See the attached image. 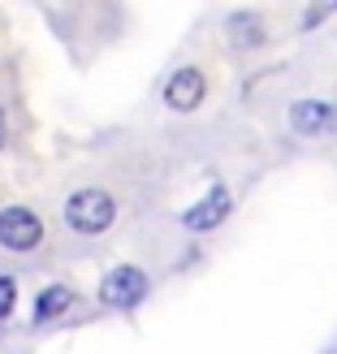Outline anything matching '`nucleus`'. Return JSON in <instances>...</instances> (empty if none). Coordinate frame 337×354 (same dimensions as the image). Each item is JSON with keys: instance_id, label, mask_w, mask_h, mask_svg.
<instances>
[{"instance_id": "f257e3e1", "label": "nucleus", "mask_w": 337, "mask_h": 354, "mask_svg": "<svg viewBox=\"0 0 337 354\" xmlns=\"http://www.w3.org/2000/svg\"><path fill=\"white\" fill-rule=\"evenodd\" d=\"M65 221L78 229V234H104L117 221V203L109 190H78L69 194L65 203Z\"/></svg>"}, {"instance_id": "f03ea898", "label": "nucleus", "mask_w": 337, "mask_h": 354, "mask_svg": "<svg viewBox=\"0 0 337 354\" xmlns=\"http://www.w3.org/2000/svg\"><path fill=\"white\" fill-rule=\"evenodd\" d=\"M143 294H147V277H143V268H130V263H121V268H113L109 277H104L100 303L113 307V311H130V307L143 303Z\"/></svg>"}, {"instance_id": "7ed1b4c3", "label": "nucleus", "mask_w": 337, "mask_h": 354, "mask_svg": "<svg viewBox=\"0 0 337 354\" xmlns=\"http://www.w3.org/2000/svg\"><path fill=\"white\" fill-rule=\"evenodd\" d=\"M44 242V221L30 207H5L0 212V246L5 251H35Z\"/></svg>"}, {"instance_id": "20e7f679", "label": "nucleus", "mask_w": 337, "mask_h": 354, "mask_svg": "<svg viewBox=\"0 0 337 354\" xmlns=\"http://www.w3.org/2000/svg\"><path fill=\"white\" fill-rule=\"evenodd\" d=\"M203 91H208L203 69L182 65V69L169 78V86H165V104H169V109H177V113H194V109L203 104Z\"/></svg>"}, {"instance_id": "39448f33", "label": "nucleus", "mask_w": 337, "mask_h": 354, "mask_svg": "<svg viewBox=\"0 0 337 354\" xmlns=\"http://www.w3.org/2000/svg\"><path fill=\"white\" fill-rule=\"evenodd\" d=\"M290 126H294V134H303V138H320V134L333 130V109L325 100H298L290 109Z\"/></svg>"}, {"instance_id": "423d86ee", "label": "nucleus", "mask_w": 337, "mask_h": 354, "mask_svg": "<svg viewBox=\"0 0 337 354\" xmlns=\"http://www.w3.org/2000/svg\"><path fill=\"white\" fill-rule=\"evenodd\" d=\"M225 216H229V190H221V186H217V190L208 194V199H199V203H194V207L186 212L182 221H186V229H194V234H203V229H217Z\"/></svg>"}, {"instance_id": "0eeeda50", "label": "nucleus", "mask_w": 337, "mask_h": 354, "mask_svg": "<svg viewBox=\"0 0 337 354\" xmlns=\"http://www.w3.org/2000/svg\"><path fill=\"white\" fill-rule=\"evenodd\" d=\"M225 39H229V48H238V52L259 48L264 44V17L259 13H229L225 17Z\"/></svg>"}, {"instance_id": "6e6552de", "label": "nucleus", "mask_w": 337, "mask_h": 354, "mask_svg": "<svg viewBox=\"0 0 337 354\" xmlns=\"http://www.w3.org/2000/svg\"><path fill=\"white\" fill-rule=\"evenodd\" d=\"M74 307V290L69 286H48L39 298H35V320H52V315H61Z\"/></svg>"}, {"instance_id": "1a4fd4ad", "label": "nucleus", "mask_w": 337, "mask_h": 354, "mask_svg": "<svg viewBox=\"0 0 337 354\" xmlns=\"http://www.w3.org/2000/svg\"><path fill=\"white\" fill-rule=\"evenodd\" d=\"M13 303H17V286H13V277H0V320L13 311Z\"/></svg>"}, {"instance_id": "9d476101", "label": "nucleus", "mask_w": 337, "mask_h": 354, "mask_svg": "<svg viewBox=\"0 0 337 354\" xmlns=\"http://www.w3.org/2000/svg\"><path fill=\"white\" fill-rule=\"evenodd\" d=\"M0 147H5V113H0Z\"/></svg>"}, {"instance_id": "9b49d317", "label": "nucleus", "mask_w": 337, "mask_h": 354, "mask_svg": "<svg viewBox=\"0 0 337 354\" xmlns=\"http://www.w3.org/2000/svg\"><path fill=\"white\" fill-rule=\"evenodd\" d=\"M333 126H337V113H333Z\"/></svg>"}]
</instances>
